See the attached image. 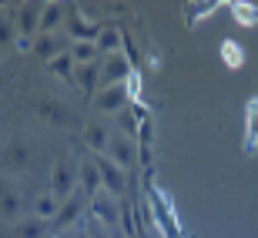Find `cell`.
Wrapping results in <instances>:
<instances>
[{"mask_svg": "<svg viewBox=\"0 0 258 238\" xmlns=\"http://www.w3.org/2000/svg\"><path fill=\"white\" fill-rule=\"evenodd\" d=\"M34 111H37L40 117L47 124H54V128H71V124H77V117H74V111L64 104V101H57V97H50V94H44V97H34Z\"/></svg>", "mask_w": 258, "mask_h": 238, "instance_id": "1", "label": "cell"}, {"mask_svg": "<svg viewBox=\"0 0 258 238\" xmlns=\"http://www.w3.org/2000/svg\"><path fill=\"white\" fill-rule=\"evenodd\" d=\"M94 164H97V171H101V185H104L111 195H124V188H127V181H124V168H117L107 154H97L94 158Z\"/></svg>", "mask_w": 258, "mask_h": 238, "instance_id": "2", "label": "cell"}, {"mask_svg": "<svg viewBox=\"0 0 258 238\" xmlns=\"http://www.w3.org/2000/svg\"><path fill=\"white\" fill-rule=\"evenodd\" d=\"M141 148H138V141H131V138H124V134H121V138H111V144H107V154H111V161L117 164V168H134V161H138V158H141Z\"/></svg>", "mask_w": 258, "mask_h": 238, "instance_id": "3", "label": "cell"}, {"mask_svg": "<svg viewBox=\"0 0 258 238\" xmlns=\"http://www.w3.org/2000/svg\"><path fill=\"white\" fill-rule=\"evenodd\" d=\"M40 14L44 4H20L17 7V40H30V34H40Z\"/></svg>", "mask_w": 258, "mask_h": 238, "instance_id": "4", "label": "cell"}, {"mask_svg": "<svg viewBox=\"0 0 258 238\" xmlns=\"http://www.w3.org/2000/svg\"><path fill=\"white\" fill-rule=\"evenodd\" d=\"M104 24H97V20H87L81 10H71V17H67V30H71V37L74 40H94L97 44V34H101Z\"/></svg>", "mask_w": 258, "mask_h": 238, "instance_id": "5", "label": "cell"}, {"mask_svg": "<svg viewBox=\"0 0 258 238\" xmlns=\"http://www.w3.org/2000/svg\"><path fill=\"white\" fill-rule=\"evenodd\" d=\"M131 101L127 97V87L124 84H111V87H101L94 94V104L97 111H124V104Z\"/></svg>", "mask_w": 258, "mask_h": 238, "instance_id": "6", "label": "cell"}, {"mask_svg": "<svg viewBox=\"0 0 258 238\" xmlns=\"http://www.w3.org/2000/svg\"><path fill=\"white\" fill-rule=\"evenodd\" d=\"M101 74H104V84H124L131 77V61L124 54H107V61L101 64Z\"/></svg>", "mask_w": 258, "mask_h": 238, "instance_id": "7", "label": "cell"}, {"mask_svg": "<svg viewBox=\"0 0 258 238\" xmlns=\"http://www.w3.org/2000/svg\"><path fill=\"white\" fill-rule=\"evenodd\" d=\"M50 195L54 198H71L74 195V174L67 168V161H57L50 171Z\"/></svg>", "mask_w": 258, "mask_h": 238, "instance_id": "8", "label": "cell"}, {"mask_svg": "<svg viewBox=\"0 0 258 238\" xmlns=\"http://www.w3.org/2000/svg\"><path fill=\"white\" fill-rule=\"evenodd\" d=\"M74 84H81V91H84L87 97H94L97 91H101V67L97 64H84L74 71Z\"/></svg>", "mask_w": 258, "mask_h": 238, "instance_id": "9", "label": "cell"}, {"mask_svg": "<svg viewBox=\"0 0 258 238\" xmlns=\"http://www.w3.org/2000/svg\"><path fill=\"white\" fill-rule=\"evenodd\" d=\"M34 50H37L40 57L47 61H54V57H60V54H67V44L60 37H54V34H37V37H34Z\"/></svg>", "mask_w": 258, "mask_h": 238, "instance_id": "10", "label": "cell"}, {"mask_svg": "<svg viewBox=\"0 0 258 238\" xmlns=\"http://www.w3.org/2000/svg\"><path fill=\"white\" fill-rule=\"evenodd\" d=\"M67 54H71V61H74L77 67H84V64H97V44L94 40H71V47H67Z\"/></svg>", "mask_w": 258, "mask_h": 238, "instance_id": "11", "label": "cell"}, {"mask_svg": "<svg viewBox=\"0 0 258 238\" xmlns=\"http://www.w3.org/2000/svg\"><path fill=\"white\" fill-rule=\"evenodd\" d=\"M91 211H94V218L107 221V225H114V221H117V211H114V201H111V191H97V195H91Z\"/></svg>", "mask_w": 258, "mask_h": 238, "instance_id": "12", "label": "cell"}, {"mask_svg": "<svg viewBox=\"0 0 258 238\" xmlns=\"http://www.w3.org/2000/svg\"><path fill=\"white\" fill-rule=\"evenodd\" d=\"M4 164H7V168H14V171H24V168L30 164L27 144H24V141H10L7 148H4Z\"/></svg>", "mask_w": 258, "mask_h": 238, "instance_id": "13", "label": "cell"}, {"mask_svg": "<svg viewBox=\"0 0 258 238\" xmlns=\"http://www.w3.org/2000/svg\"><path fill=\"white\" fill-rule=\"evenodd\" d=\"M81 208H84V198H81V195L74 191L71 198L60 201V211H57V218H54V225H57V228H67V225H71V221L81 215Z\"/></svg>", "mask_w": 258, "mask_h": 238, "instance_id": "14", "label": "cell"}, {"mask_svg": "<svg viewBox=\"0 0 258 238\" xmlns=\"http://www.w3.org/2000/svg\"><path fill=\"white\" fill-rule=\"evenodd\" d=\"M121 44H124V27H101V34H97V50L117 54Z\"/></svg>", "mask_w": 258, "mask_h": 238, "instance_id": "15", "label": "cell"}, {"mask_svg": "<svg viewBox=\"0 0 258 238\" xmlns=\"http://www.w3.org/2000/svg\"><path fill=\"white\" fill-rule=\"evenodd\" d=\"M84 141L91 144L97 154H107V144H111V138H107V131H104L97 121H91V124H84Z\"/></svg>", "mask_w": 258, "mask_h": 238, "instance_id": "16", "label": "cell"}, {"mask_svg": "<svg viewBox=\"0 0 258 238\" xmlns=\"http://www.w3.org/2000/svg\"><path fill=\"white\" fill-rule=\"evenodd\" d=\"M17 208H20V195L10 188V185H0V215H4V218H14Z\"/></svg>", "mask_w": 258, "mask_h": 238, "instance_id": "17", "label": "cell"}, {"mask_svg": "<svg viewBox=\"0 0 258 238\" xmlns=\"http://www.w3.org/2000/svg\"><path fill=\"white\" fill-rule=\"evenodd\" d=\"M64 4H44V14H40V34H50L57 27V20L64 17Z\"/></svg>", "mask_w": 258, "mask_h": 238, "instance_id": "18", "label": "cell"}, {"mask_svg": "<svg viewBox=\"0 0 258 238\" xmlns=\"http://www.w3.org/2000/svg\"><path fill=\"white\" fill-rule=\"evenodd\" d=\"M81 185H84V191H91V195H97V188H101V171H97L94 161H84L81 164Z\"/></svg>", "mask_w": 258, "mask_h": 238, "instance_id": "19", "label": "cell"}, {"mask_svg": "<svg viewBox=\"0 0 258 238\" xmlns=\"http://www.w3.org/2000/svg\"><path fill=\"white\" fill-rule=\"evenodd\" d=\"M57 211H60V205H57V198H54V195H40L37 201H34V215H37V218H57Z\"/></svg>", "mask_w": 258, "mask_h": 238, "instance_id": "20", "label": "cell"}, {"mask_svg": "<svg viewBox=\"0 0 258 238\" xmlns=\"http://www.w3.org/2000/svg\"><path fill=\"white\" fill-rule=\"evenodd\" d=\"M47 67H50V71H54V74L60 77V81H74V71H77V64L71 61V54H60V57H54Z\"/></svg>", "mask_w": 258, "mask_h": 238, "instance_id": "21", "label": "cell"}, {"mask_svg": "<svg viewBox=\"0 0 258 238\" xmlns=\"http://www.w3.org/2000/svg\"><path fill=\"white\" fill-rule=\"evenodd\" d=\"M17 20L14 17H7V14H4V17H0V47H10V44H17Z\"/></svg>", "mask_w": 258, "mask_h": 238, "instance_id": "22", "label": "cell"}, {"mask_svg": "<svg viewBox=\"0 0 258 238\" xmlns=\"http://www.w3.org/2000/svg\"><path fill=\"white\" fill-rule=\"evenodd\" d=\"M221 57H225V64H235V67H238L241 61H245L241 44H238V40H221Z\"/></svg>", "mask_w": 258, "mask_h": 238, "instance_id": "23", "label": "cell"}, {"mask_svg": "<svg viewBox=\"0 0 258 238\" xmlns=\"http://www.w3.org/2000/svg\"><path fill=\"white\" fill-rule=\"evenodd\" d=\"M14 235H17V238H40V235H44V225H40V218L17 221V228H14Z\"/></svg>", "mask_w": 258, "mask_h": 238, "instance_id": "24", "label": "cell"}, {"mask_svg": "<svg viewBox=\"0 0 258 238\" xmlns=\"http://www.w3.org/2000/svg\"><path fill=\"white\" fill-rule=\"evenodd\" d=\"M87 238H107V235H104V231H101V228H94V231H91V235H87Z\"/></svg>", "mask_w": 258, "mask_h": 238, "instance_id": "25", "label": "cell"}, {"mask_svg": "<svg viewBox=\"0 0 258 238\" xmlns=\"http://www.w3.org/2000/svg\"><path fill=\"white\" fill-rule=\"evenodd\" d=\"M0 81H4V74H0Z\"/></svg>", "mask_w": 258, "mask_h": 238, "instance_id": "26", "label": "cell"}, {"mask_svg": "<svg viewBox=\"0 0 258 238\" xmlns=\"http://www.w3.org/2000/svg\"><path fill=\"white\" fill-rule=\"evenodd\" d=\"M84 238H87V235H84Z\"/></svg>", "mask_w": 258, "mask_h": 238, "instance_id": "27", "label": "cell"}]
</instances>
